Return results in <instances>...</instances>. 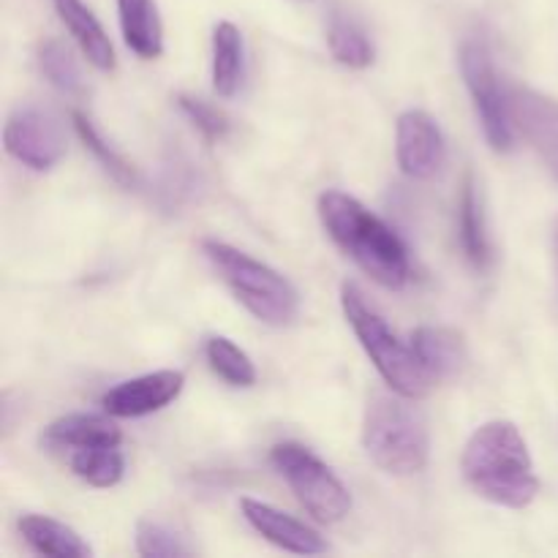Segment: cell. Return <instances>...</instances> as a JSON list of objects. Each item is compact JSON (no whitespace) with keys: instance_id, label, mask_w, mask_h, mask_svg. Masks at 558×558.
<instances>
[{"instance_id":"27","label":"cell","mask_w":558,"mask_h":558,"mask_svg":"<svg viewBox=\"0 0 558 558\" xmlns=\"http://www.w3.org/2000/svg\"><path fill=\"white\" fill-rule=\"evenodd\" d=\"M554 248H556V272H558V223H556V234H554Z\"/></svg>"},{"instance_id":"8","label":"cell","mask_w":558,"mask_h":558,"mask_svg":"<svg viewBox=\"0 0 558 558\" xmlns=\"http://www.w3.org/2000/svg\"><path fill=\"white\" fill-rule=\"evenodd\" d=\"M3 142L9 156L25 163L27 169L47 172L58 167L65 156V134L63 125L54 114L44 112L38 107H22L9 118L3 131Z\"/></svg>"},{"instance_id":"15","label":"cell","mask_w":558,"mask_h":558,"mask_svg":"<svg viewBox=\"0 0 558 558\" xmlns=\"http://www.w3.org/2000/svg\"><path fill=\"white\" fill-rule=\"evenodd\" d=\"M52 3L54 9H58L63 25L69 27V33L74 36V41L80 44L82 54H85L98 71H112L114 47L112 41H109L107 31L101 27V22L96 20V14H93L82 0H52Z\"/></svg>"},{"instance_id":"6","label":"cell","mask_w":558,"mask_h":558,"mask_svg":"<svg viewBox=\"0 0 558 558\" xmlns=\"http://www.w3.org/2000/svg\"><path fill=\"white\" fill-rule=\"evenodd\" d=\"M270 461L314 521L338 523L349 515L352 510L349 488L308 447L298 441H283L272 447Z\"/></svg>"},{"instance_id":"25","label":"cell","mask_w":558,"mask_h":558,"mask_svg":"<svg viewBox=\"0 0 558 558\" xmlns=\"http://www.w3.org/2000/svg\"><path fill=\"white\" fill-rule=\"evenodd\" d=\"M136 550H140V556L147 558H183L194 554L183 543V537H178L172 529L158 521L136 523Z\"/></svg>"},{"instance_id":"16","label":"cell","mask_w":558,"mask_h":558,"mask_svg":"<svg viewBox=\"0 0 558 558\" xmlns=\"http://www.w3.org/2000/svg\"><path fill=\"white\" fill-rule=\"evenodd\" d=\"M458 238H461V248L466 259L477 270H488L490 259H494V248H490L483 202H480V191L472 174H466V180H463L461 199H458Z\"/></svg>"},{"instance_id":"17","label":"cell","mask_w":558,"mask_h":558,"mask_svg":"<svg viewBox=\"0 0 558 558\" xmlns=\"http://www.w3.org/2000/svg\"><path fill=\"white\" fill-rule=\"evenodd\" d=\"M120 31L131 52L145 60L161 58L163 27L158 16L156 0H118Z\"/></svg>"},{"instance_id":"4","label":"cell","mask_w":558,"mask_h":558,"mask_svg":"<svg viewBox=\"0 0 558 558\" xmlns=\"http://www.w3.org/2000/svg\"><path fill=\"white\" fill-rule=\"evenodd\" d=\"M341 308L347 322L352 325L360 347L376 365L381 379L403 398H423L434 387V376L423 368V363L414 354L412 343H403L396 332L387 327V322L365 303L363 292L354 283H343Z\"/></svg>"},{"instance_id":"14","label":"cell","mask_w":558,"mask_h":558,"mask_svg":"<svg viewBox=\"0 0 558 558\" xmlns=\"http://www.w3.org/2000/svg\"><path fill=\"white\" fill-rule=\"evenodd\" d=\"M412 349L434 381L450 379L466 365V343L456 330L425 325L412 332Z\"/></svg>"},{"instance_id":"5","label":"cell","mask_w":558,"mask_h":558,"mask_svg":"<svg viewBox=\"0 0 558 558\" xmlns=\"http://www.w3.org/2000/svg\"><path fill=\"white\" fill-rule=\"evenodd\" d=\"M202 251L216 267L218 276L223 278L234 298L251 311L259 322L272 327H283L294 322L300 314V294L298 289L283 278L281 272L272 270L265 262L243 254L218 240H205Z\"/></svg>"},{"instance_id":"21","label":"cell","mask_w":558,"mask_h":558,"mask_svg":"<svg viewBox=\"0 0 558 558\" xmlns=\"http://www.w3.org/2000/svg\"><path fill=\"white\" fill-rule=\"evenodd\" d=\"M327 47L330 54L347 69H368L374 63V44L360 25L347 16H332L327 27Z\"/></svg>"},{"instance_id":"1","label":"cell","mask_w":558,"mask_h":558,"mask_svg":"<svg viewBox=\"0 0 558 558\" xmlns=\"http://www.w3.org/2000/svg\"><path fill=\"white\" fill-rule=\"evenodd\" d=\"M461 469L474 494L507 510H523L539 494L526 439L510 420L480 425L466 441Z\"/></svg>"},{"instance_id":"11","label":"cell","mask_w":558,"mask_h":558,"mask_svg":"<svg viewBox=\"0 0 558 558\" xmlns=\"http://www.w3.org/2000/svg\"><path fill=\"white\" fill-rule=\"evenodd\" d=\"M183 385L185 376L180 371H156L120 381L101 398V407L112 417H145L169 407L183 392Z\"/></svg>"},{"instance_id":"26","label":"cell","mask_w":558,"mask_h":558,"mask_svg":"<svg viewBox=\"0 0 558 558\" xmlns=\"http://www.w3.org/2000/svg\"><path fill=\"white\" fill-rule=\"evenodd\" d=\"M178 107L196 129L202 131V136L210 142H221L229 134V120L221 109H216L213 104L202 101L194 96H178Z\"/></svg>"},{"instance_id":"18","label":"cell","mask_w":558,"mask_h":558,"mask_svg":"<svg viewBox=\"0 0 558 558\" xmlns=\"http://www.w3.org/2000/svg\"><path fill=\"white\" fill-rule=\"evenodd\" d=\"M20 532L25 543L31 545L36 554L41 556H58V558H85L90 556V545L69 529L65 523L54 521L47 515H25L20 518Z\"/></svg>"},{"instance_id":"20","label":"cell","mask_w":558,"mask_h":558,"mask_svg":"<svg viewBox=\"0 0 558 558\" xmlns=\"http://www.w3.org/2000/svg\"><path fill=\"white\" fill-rule=\"evenodd\" d=\"M69 466L71 472L80 480H85L93 488H112L123 480L125 461L120 445H98L85 447V450L69 452Z\"/></svg>"},{"instance_id":"9","label":"cell","mask_w":558,"mask_h":558,"mask_svg":"<svg viewBox=\"0 0 558 558\" xmlns=\"http://www.w3.org/2000/svg\"><path fill=\"white\" fill-rule=\"evenodd\" d=\"M447 156L439 123L423 109H409L396 125V158L403 174L414 180L434 178Z\"/></svg>"},{"instance_id":"13","label":"cell","mask_w":558,"mask_h":558,"mask_svg":"<svg viewBox=\"0 0 558 558\" xmlns=\"http://www.w3.org/2000/svg\"><path fill=\"white\" fill-rule=\"evenodd\" d=\"M120 430L104 414H69L44 428L41 445L49 452H74L98 445H120Z\"/></svg>"},{"instance_id":"22","label":"cell","mask_w":558,"mask_h":558,"mask_svg":"<svg viewBox=\"0 0 558 558\" xmlns=\"http://www.w3.org/2000/svg\"><path fill=\"white\" fill-rule=\"evenodd\" d=\"M205 354L210 368L221 376L227 385L232 387H254L256 385V368L251 363L248 354L232 343L229 338L223 336H213L207 338L205 343Z\"/></svg>"},{"instance_id":"12","label":"cell","mask_w":558,"mask_h":558,"mask_svg":"<svg viewBox=\"0 0 558 558\" xmlns=\"http://www.w3.org/2000/svg\"><path fill=\"white\" fill-rule=\"evenodd\" d=\"M243 515L267 543H272L276 548L289 550V554L298 556H316L325 554L327 543L322 539L319 532H314L311 526L300 523L298 518L287 515V512L276 510V507L265 505V501L256 499H243Z\"/></svg>"},{"instance_id":"19","label":"cell","mask_w":558,"mask_h":558,"mask_svg":"<svg viewBox=\"0 0 558 558\" xmlns=\"http://www.w3.org/2000/svg\"><path fill=\"white\" fill-rule=\"evenodd\" d=\"M243 82V36L232 22H218L213 31V87L229 98Z\"/></svg>"},{"instance_id":"10","label":"cell","mask_w":558,"mask_h":558,"mask_svg":"<svg viewBox=\"0 0 558 558\" xmlns=\"http://www.w3.org/2000/svg\"><path fill=\"white\" fill-rule=\"evenodd\" d=\"M510 109L515 131H521L558 180V98L532 87H515L510 93Z\"/></svg>"},{"instance_id":"23","label":"cell","mask_w":558,"mask_h":558,"mask_svg":"<svg viewBox=\"0 0 558 558\" xmlns=\"http://www.w3.org/2000/svg\"><path fill=\"white\" fill-rule=\"evenodd\" d=\"M74 129H76V134H80V140L85 142L87 150H90L93 156L101 161V167L107 169V172L112 174L118 183L131 185V189L140 183V174H136V169L131 167V163L125 161V158L120 156L112 145H107V142H104V136L98 134V129L90 123V118H85L82 112H74Z\"/></svg>"},{"instance_id":"2","label":"cell","mask_w":558,"mask_h":558,"mask_svg":"<svg viewBox=\"0 0 558 558\" xmlns=\"http://www.w3.org/2000/svg\"><path fill=\"white\" fill-rule=\"evenodd\" d=\"M319 218L336 245L352 256L376 283L403 289L412 278V262L396 229L387 227L363 202L343 191H325L319 196Z\"/></svg>"},{"instance_id":"3","label":"cell","mask_w":558,"mask_h":558,"mask_svg":"<svg viewBox=\"0 0 558 558\" xmlns=\"http://www.w3.org/2000/svg\"><path fill=\"white\" fill-rule=\"evenodd\" d=\"M363 447L381 472L396 477L420 474L430 456L428 425L401 398L379 392L365 409Z\"/></svg>"},{"instance_id":"7","label":"cell","mask_w":558,"mask_h":558,"mask_svg":"<svg viewBox=\"0 0 558 558\" xmlns=\"http://www.w3.org/2000/svg\"><path fill=\"white\" fill-rule=\"evenodd\" d=\"M461 74L469 93H472L474 109H477L488 145L496 153H510L515 147L510 93H505V87H501L494 54L483 38H466L461 44Z\"/></svg>"},{"instance_id":"24","label":"cell","mask_w":558,"mask_h":558,"mask_svg":"<svg viewBox=\"0 0 558 558\" xmlns=\"http://www.w3.org/2000/svg\"><path fill=\"white\" fill-rule=\"evenodd\" d=\"M38 69L41 74L47 76L49 85H54L58 90L63 93H80L82 90V71L76 58L71 54V49L65 44L54 41H44L38 47Z\"/></svg>"}]
</instances>
